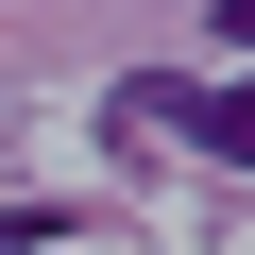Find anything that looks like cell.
Returning <instances> with one entry per match:
<instances>
[{
	"mask_svg": "<svg viewBox=\"0 0 255 255\" xmlns=\"http://www.w3.org/2000/svg\"><path fill=\"white\" fill-rule=\"evenodd\" d=\"M102 136H119V153H204V85H153V68H136V85L102 102Z\"/></svg>",
	"mask_w": 255,
	"mask_h": 255,
	"instance_id": "cell-1",
	"label": "cell"
},
{
	"mask_svg": "<svg viewBox=\"0 0 255 255\" xmlns=\"http://www.w3.org/2000/svg\"><path fill=\"white\" fill-rule=\"evenodd\" d=\"M204 153H221V170H255V85H204Z\"/></svg>",
	"mask_w": 255,
	"mask_h": 255,
	"instance_id": "cell-2",
	"label": "cell"
},
{
	"mask_svg": "<svg viewBox=\"0 0 255 255\" xmlns=\"http://www.w3.org/2000/svg\"><path fill=\"white\" fill-rule=\"evenodd\" d=\"M221 34H238V51H255V0H221Z\"/></svg>",
	"mask_w": 255,
	"mask_h": 255,
	"instance_id": "cell-3",
	"label": "cell"
}]
</instances>
